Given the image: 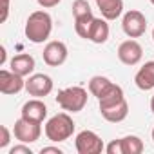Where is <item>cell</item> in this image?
<instances>
[{
  "mask_svg": "<svg viewBox=\"0 0 154 154\" xmlns=\"http://www.w3.org/2000/svg\"><path fill=\"white\" fill-rule=\"evenodd\" d=\"M26 36L29 42L33 44H42L49 38L51 31H53V18L49 13L45 11H35L29 15L27 22H26Z\"/></svg>",
  "mask_w": 154,
  "mask_h": 154,
  "instance_id": "1",
  "label": "cell"
},
{
  "mask_svg": "<svg viewBox=\"0 0 154 154\" xmlns=\"http://www.w3.org/2000/svg\"><path fill=\"white\" fill-rule=\"evenodd\" d=\"M44 131H45L47 140H51L54 143H60V141H65L72 136L74 122L67 112H58V114H54L53 118L47 120Z\"/></svg>",
  "mask_w": 154,
  "mask_h": 154,
  "instance_id": "2",
  "label": "cell"
},
{
  "mask_svg": "<svg viewBox=\"0 0 154 154\" xmlns=\"http://www.w3.org/2000/svg\"><path fill=\"white\" fill-rule=\"evenodd\" d=\"M56 103L67 112H80L87 105V91L84 87H67L56 94Z\"/></svg>",
  "mask_w": 154,
  "mask_h": 154,
  "instance_id": "3",
  "label": "cell"
},
{
  "mask_svg": "<svg viewBox=\"0 0 154 154\" xmlns=\"http://www.w3.org/2000/svg\"><path fill=\"white\" fill-rule=\"evenodd\" d=\"M122 29L129 38H140L147 31V18L141 11L131 9L122 18Z\"/></svg>",
  "mask_w": 154,
  "mask_h": 154,
  "instance_id": "4",
  "label": "cell"
},
{
  "mask_svg": "<svg viewBox=\"0 0 154 154\" xmlns=\"http://www.w3.org/2000/svg\"><path fill=\"white\" fill-rule=\"evenodd\" d=\"M74 145H76L78 154H100L102 150H105L103 140L93 131L78 132L76 134V140H74Z\"/></svg>",
  "mask_w": 154,
  "mask_h": 154,
  "instance_id": "5",
  "label": "cell"
},
{
  "mask_svg": "<svg viewBox=\"0 0 154 154\" xmlns=\"http://www.w3.org/2000/svg\"><path fill=\"white\" fill-rule=\"evenodd\" d=\"M42 123H36V122H29L26 118L20 116V120L15 122V127H13V134L15 138L20 141V143H35L38 141L40 134H42Z\"/></svg>",
  "mask_w": 154,
  "mask_h": 154,
  "instance_id": "6",
  "label": "cell"
},
{
  "mask_svg": "<svg viewBox=\"0 0 154 154\" xmlns=\"http://www.w3.org/2000/svg\"><path fill=\"white\" fill-rule=\"evenodd\" d=\"M26 91L31 94V96H36V98H42V96H47L51 91H53V80L51 76L40 72V74H31L29 78L26 80Z\"/></svg>",
  "mask_w": 154,
  "mask_h": 154,
  "instance_id": "7",
  "label": "cell"
},
{
  "mask_svg": "<svg viewBox=\"0 0 154 154\" xmlns=\"http://www.w3.org/2000/svg\"><path fill=\"white\" fill-rule=\"evenodd\" d=\"M22 89H26L24 76L17 74L15 71H8V69L0 71V93L2 94H17Z\"/></svg>",
  "mask_w": 154,
  "mask_h": 154,
  "instance_id": "8",
  "label": "cell"
},
{
  "mask_svg": "<svg viewBox=\"0 0 154 154\" xmlns=\"http://www.w3.org/2000/svg\"><path fill=\"white\" fill-rule=\"evenodd\" d=\"M141 56H143V49H141V45L134 38L122 42L120 47H118V58L125 65H136V63H140Z\"/></svg>",
  "mask_w": 154,
  "mask_h": 154,
  "instance_id": "9",
  "label": "cell"
},
{
  "mask_svg": "<svg viewBox=\"0 0 154 154\" xmlns=\"http://www.w3.org/2000/svg\"><path fill=\"white\" fill-rule=\"evenodd\" d=\"M44 62L51 67H58L67 60V45L60 40H53L44 47Z\"/></svg>",
  "mask_w": 154,
  "mask_h": 154,
  "instance_id": "10",
  "label": "cell"
},
{
  "mask_svg": "<svg viewBox=\"0 0 154 154\" xmlns=\"http://www.w3.org/2000/svg\"><path fill=\"white\" fill-rule=\"evenodd\" d=\"M47 116V105L40 100V98H35V100H29L22 105V118L29 120V122H36V123H42Z\"/></svg>",
  "mask_w": 154,
  "mask_h": 154,
  "instance_id": "11",
  "label": "cell"
},
{
  "mask_svg": "<svg viewBox=\"0 0 154 154\" xmlns=\"http://www.w3.org/2000/svg\"><path fill=\"white\" fill-rule=\"evenodd\" d=\"M134 84H136V87L141 89V91H150V89H154V62H145V63L138 69V72H136V76H134Z\"/></svg>",
  "mask_w": 154,
  "mask_h": 154,
  "instance_id": "12",
  "label": "cell"
},
{
  "mask_svg": "<svg viewBox=\"0 0 154 154\" xmlns=\"http://www.w3.org/2000/svg\"><path fill=\"white\" fill-rule=\"evenodd\" d=\"M9 67H11V71H15L20 76H29L35 71V58L31 54H27V53L17 54V56L11 58Z\"/></svg>",
  "mask_w": 154,
  "mask_h": 154,
  "instance_id": "13",
  "label": "cell"
},
{
  "mask_svg": "<svg viewBox=\"0 0 154 154\" xmlns=\"http://www.w3.org/2000/svg\"><path fill=\"white\" fill-rule=\"evenodd\" d=\"M96 6L105 20H116L123 13V0H96Z\"/></svg>",
  "mask_w": 154,
  "mask_h": 154,
  "instance_id": "14",
  "label": "cell"
},
{
  "mask_svg": "<svg viewBox=\"0 0 154 154\" xmlns=\"http://www.w3.org/2000/svg\"><path fill=\"white\" fill-rule=\"evenodd\" d=\"M100 112H102V116H103L107 122H111V123H120V122H123V120L127 118V114H129V103H127V100H122V102H118L116 105H111V107H107V109H102Z\"/></svg>",
  "mask_w": 154,
  "mask_h": 154,
  "instance_id": "15",
  "label": "cell"
},
{
  "mask_svg": "<svg viewBox=\"0 0 154 154\" xmlns=\"http://www.w3.org/2000/svg\"><path fill=\"white\" fill-rule=\"evenodd\" d=\"M87 40H91L94 44H105L109 40V24H107L105 18H94L93 20Z\"/></svg>",
  "mask_w": 154,
  "mask_h": 154,
  "instance_id": "16",
  "label": "cell"
},
{
  "mask_svg": "<svg viewBox=\"0 0 154 154\" xmlns=\"http://www.w3.org/2000/svg\"><path fill=\"white\" fill-rule=\"evenodd\" d=\"M122 100H125L123 89H122L118 84H112V87H111L103 96H100V98H98L100 111H102V109H107V107H111V105H116V103H118V102H122Z\"/></svg>",
  "mask_w": 154,
  "mask_h": 154,
  "instance_id": "17",
  "label": "cell"
},
{
  "mask_svg": "<svg viewBox=\"0 0 154 154\" xmlns=\"http://www.w3.org/2000/svg\"><path fill=\"white\" fill-rule=\"evenodd\" d=\"M114 82H111L109 78H105V76H93V78L89 80V93L96 98L103 96L111 87H112Z\"/></svg>",
  "mask_w": 154,
  "mask_h": 154,
  "instance_id": "18",
  "label": "cell"
},
{
  "mask_svg": "<svg viewBox=\"0 0 154 154\" xmlns=\"http://www.w3.org/2000/svg\"><path fill=\"white\" fill-rule=\"evenodd\" d=\"M122 147H123V154H141L143 149H145L141 138L132 136V134L122 138Z\"/></svg>",
  "mask_w": 154,
  "mask_h": 154,
  "instance_id": "19",
  "label": "cell"
},
{
  "mask_svg": "<svg viewBox=\"0 0 154 154\" xmlns=\"http://www.w3.org/2000/svg\"><path fill=\"white\" fill-rule=\"evenodd\" d=\"M93 20H94V15H85V17H80V18H74V31L78 36L82 38H89V31H91V26H93Z\"/></svg>",
  "mask_w": 154,
  "mask_h": 154,
  "instance_id": "20",
  "label": "cell"
},
{
  "mask_svg": "<svg viewBox=\"0 0 154 154\" xmlns=\"http://www.w3.org/2000/svg\"><path fill=\"white\" fill-rule=\"evenodd\" d=\"M91 13H93V9L87 0H74L72 2V17L74 18H80V17H85Z\"/></svg>",
  "mask_w": 154,
  "mask_h": 154,
  "instance_id": "21",
  "label": "cell"
},
{
  "mask_svg": "<svg viewBox=\"0 0 154 154\" xmlns=\"http://www.w3.org/2000/svg\"><path fill=\"white\" fill-rule=\"evenodd\" d=\"M107 154H123V147H122V140H112L107 147H105Z\"/></svg>",
  "mask_w": 154,
  "mask_h": 154,
  "instance_id": "22",
  "label": "cell"
},
{
  "mask_svg": "<svg viewBox=\"0 0 154 154\" xmlns=\"http://www.w3.org/2000/svg\"><path fill=\"white\" fill-rule=\"evenodd\" d=\"M0 132H2V138H0V149H6L9 145V141H11V132H9V129L6 125L0 127Z\"/></svg>",
  "mask_w": 154,
  "mask_h": 154,
  "instance_id": "23",
  "label": "cell"
},
{
  "mask_svg": "<svg viewBox=\"0 0 154 154\" xmlns=\"http://www.w3.org/2000/svg\"><path fill=\"white\" fill-rule=\"evenodd\" d=\"M9 154H33V150L27 147V143H22V145H15L13 149H9Z\"/></svg>",
  "mask_w": 154,
  "mask_h": 154,
  "instance_id": "24",
  "label": "cell"
},
{
  "mask_svg": "<svg viewBox=\"0 0 154 154\" xmlns=\"http://www.w3.org/2000/svg\"><path fill=\"white\" fill-rule=\"evenodd\" d=\"M38 2V6L40 8H45V9H49V8H54V6H58L60 4V0H36Z\"/></svg>",
  "mask_w": 154,
  "mask_h": 154,
  "instance_id": "25",
  "label": "cell"
},
{
  "mask_svg": "<svg viewBox=\"0 0 154 154\" xmlns=\"http://www.w3.org/2000/svg\"><path fill=\"white\" fill-rule=\"evenodd\" d=\"M40 152L42 154H63V150L58 149V147H42Z\"/></svg>",
  "mask_w": 154,
  "mask_h": 154,
  "instance_id": "26",
  "label": "cell"
},
{
  "mask_svg": "<svg viewBox=\"0 0 154 154\" xmlns=\"http://www.w3.org/2000/svg\"><path fill=\"white\" fill-rule=\"evenodd\" d=\"M8 13H9V0H4V8H2V17H0V22L8 20Z\"/></svg>",
  "mask_w": 154,
  "mask_h": 154,
  "instance_id": "27",
  "label": "cell"
},
{
  "mask_svg": "<svg viewBox=\"0 0 154 154\" xmlns=\"http://www.w3.org/2000/svg\"><path fill=\"white\" fill-rule=\"evenodd\" d=\"M6 62V47H0V63Z\"/></svg>",
  "mask_w": 154,
  "mask_h": 154,
  "instance_id": "28",
  "label": "cell"
},
{
  "mask_svg": "<svg viewBox=\"0 0 154 154\" xmlns=\"http://www.w3.org/2000/svg\"><path fill=\"white\" fill-rule=\"evenodd\" d=\"M150 111H152V114H154V96L150 98Z\"/></svg>",
  "mask_w": 154,
  "mask_h": 154,
  "instance_id": "29",
  "label": "cell"
},
{
  "mask_svg": "<svg viewBox=\"0 0 154 154\" xmlns=\"http://www.w3.org/2000/svg\"><path fill=\"white\" fill-rule=\"evenodd\" d=\"M152 141H154V129H152Z\"/></svg>",
  "mask_w": 154,
  "mask_h": 154,
  "instance_id": "30",
  "label": "cell"
},
{
  "mask_svg": "<svg viewBox=\"0 0 154 154\" xmlns=\"http://www.w3.org/2000/svg\"><path fill=\"white\" fill-rule=\"evenodd\" d=\"M149 2H150V4H152V6H154V0H149Z\"/></svg>",
  "mask_w": 154,
  "mask_h": 154,
  "instance_id": "31",
  "label": "cell"
},
{
  "mask_svg": "<svg viewBox=\"0 0 154 154\" xmlns=\"http://www.w3.org/2000/svg\"><path fill=\"white\" fill-rule=\"evenodd\" d=\"M152 40H154V29H152Z\"/></svg>",
  "mask_w": 154,
  "mask_h": 154,
  "instance_id": "32",
  "label": "cell"
}]
</instances>
